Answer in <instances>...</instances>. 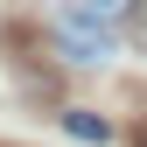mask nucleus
I'll return each instance as SVG.
<instances>
[{
  "label": "nucleus",
  "instance_id": "obj_1",
  "mask_svg": "<svg viewBox=\"0 0 147 147\" xmlns=\"http://www.w3.org/2000/svg\"><path fill=\"white\" fill-rule=\"evenodd\" d=\"M56 49H63V56L70 63H112V21H98V14H63V21H56Z\"/></svg>",
  "mask_w": 147,
  "mask_h": 147
},
{
  "label": "nucleus",
  "instance_id": "obj_2",
  "mask_svg": "<svg viewBox=\"0 0 147 147\" xmlns=\"http://www.w3.org/2000/svg\"><path fill=\"white\" fill-rule=\"evenodd\" d=\"M63 133H70V140H98V147H105V140H112V119H98V112H84V105H70V112H63Z\"/></svg>",
  "mask_w": 147,
  "mask_h": 147
},
{
  "label": "nucleus",
  "instance_id": "obj_3",
  "mask_svg": "<svg viewBox=\"0 0 147 147\" xmlns=\"http://www.w3.org/2000/svg\"><path fill=\"white\" fill-rule=\"evenodd\" d=\"M77 7H84V14H98V21H119V14H133L140 0H77Z\"/></svg>",
  "mask_w": 147,
  "mask_h": 147
},
{
  "label": "nucleus",
  "instance_id": "obj_4",
  "mask_svg": "<svg viewBox=\"0 0 147 147\" xmlns=\"http://www.w3.org/2000/svg\"><path fill=\"white\" fill-rule=\"evenodd\" d=\"M140 28H147V0H140Z\"/></svg>",
  "mask_w": 147,
  "mask_h": 147
}]
</instances>
